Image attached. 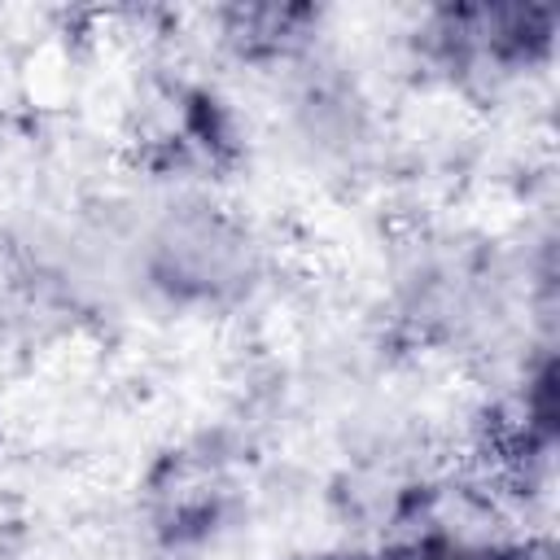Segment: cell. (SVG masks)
I'll list each match as a JSON object with an SVG mask.
<instances>
[{
	"label": "cell",
	"instance_id": "2",
	"mask_svg": "<svg viewBox=\"0 0 560 560\" xmlns=\"http://www.w3.org/2000/svg\"><path fill=\"white\" fill-rule=\"evenodd\" d=\"M516 311L529 324L521 249L481 232H429L402 249L381 289L376 341L407 359L486 354L499 350Z\"/></svg>",
	"mask_w": 560,
	"mask_h": 560
},
{
	"label": "cell",
	"instance_id": "8",
	"mask_svg": "<svg viewBox=\"0 0 560 560\" xmlns=\"http://www.w3.org/2000/svg\"><path fill=\"white\" fill-rule=\"evenodd\" d=\"M442 560H560L547 525H490L455 538Z\"/></svg>",
	"mask_w": 560,
	"mask_h": 560
},
{
	"label": "cell",
	"instance_id": "7",
	"mask_svg": "<svg viewBox=\"0 0 560 560\" xmlns=\"http://www.w3.org/2000/svg\"><path fill=\"white\" fill-rule=\"evenodd\" d=\"M206 44L219 66L276 83L324 44H332V13L324 4H280V0H236L201 13Z\"/></svg>",
	"mask_w": 560,
	"mask_h": 560
},
{
	"label": "cell",
	"instance_id": "9",
	"mask_svg": "<svg viewBox=\"0 0 560 560\" xmlns=\"http://www.w3.org/2000/svg\"><path fill=\"white\" fill-rule=\"evenodd\" d=\"M280 560H438V551L424 547V542H354V538H332V542L293 547Z\"/></svg>",
	"mask_w": 560,
	"mask_h": 560
},
{
	"label": "cell",
	"instance_id": "3",
	"mask_svg": "<svg viewBox=\"0 0 560 560\" xmlns=\"http://www.w3.org/2000/svg\"><path fill=\"white\" fill-rule=\"evenodd\" d=\"M258 442L236 420L162 438L131 477V525L153 560H210L249 529Z\"/></svg>",
	"mask_w": 560,
	"mask_h": 560
},
{
	"label": "cell",
	"instance_id": "6",
	"mask_svg": "<svg viewBox=\"0 0 560 560\" xmlns=\"http://www.w3.org/2000/svg\"><path fill=\"white\" fill-rule=\"evenodd\" d=\"M280 127L289 144L328 175H359L376 162L385 114L372 83L332 44L276 79Z\"/></svg>",
	"mask_w": 560,
	"mask_h": 560
},
{
	"label": "cell",
	"instance_id": "10",
	"mask_svg": "<svg viewBox=\"0 0 560 560\" xmlns=\"http://www.w3.org/2000/svg\"><path fill=\"white\" fill-rule=\"evenodd\" d=\"M13 341V324H9V315H4V306H0V350Z\"/></svg>",
	"mask_w": 560,
	"mask_h": 560
},
{
	"label": "cell",
	"instance_id": "4",
	"mask_svg": "<svg viewBox=\"0 0 560 560\" xmlns=\"http://www.w3.org/2000/svg\"><path fill=\"white\" fill-rule=\"evenodd\" d=\"M122 158L153 192H228L249 171L254 131L214 74L158 66L127 109Z\"/></svg>",
	"mask_w": 560,
	"mask_h": 560
},
{
	"label": "cell",
	"instance_id": "1",
	"mask_svg": "<svg viewBox=\"0 0 560 560\" xmlns=\"http://www.w3.org/2000/svg\"><path fill=\"white\" fill-rule=\"evenodd\" d=\"M276 271L267 228L228 192H158L122 236V280L175 319L245 315Z\"/></svg>",
	"mask_w": 560,
	"mask_h": 560
},
{
	"label": "cell",
	"instance_id": "5",
	"mask_svg": "<svg viewBox=\"0 0 560 560\" xmlns=\"http://www.w3.org/2000/svg\"><path fill=\"white\" fill-rule=\"evenodd\" d=\"M556 31L538 4H424L398 31V57L424 92L499 105L551 74Z\"/></svg>",
	"mask_w": 560,
	"mask_h": 560
}]
</instances>
